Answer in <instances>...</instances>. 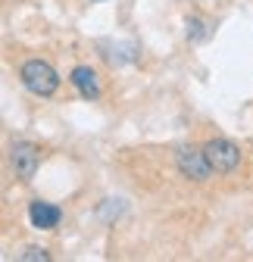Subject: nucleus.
<instances>
[{
	"instance_id": "f257e3e1",
	"label": "nucleus",
	"mask_w": 253,
	"mask_h": 262,
	"mask_svg": "<svg viewBox=\"0 0 253 262\" xmlns=\"http://www.w3.org/2000/svg\"><path fill=\"white\" fill-rule=\"evenodd\" d=\"M19 78H22V84L31 94H38V97H53L56 88H59V75H56V69L47 59H28V62H22Z\"/></svg>"
},
{
	"instance_id": "0eeeda50",
	"label": "nucleus",
	"mask_w": 253,
	"mask_h": 262,
	"mask_svg": "<svg viewBox=\"0 0 253 262\" xmlns=\"http://www.w3.org/2000/svg\"><path fill=\"white\" fill-rule=\"evenodd\" d=\"M184 31H187V41L200 44V41H206V38L213 35V25H209L206 19H200V16H187V19H184Z\"/></svg>"
},
{
	"instance_id": "f03ea898",
	"label": "nucleus",
	"mask_w": 253,
	"mask_h": 262,
	"mask_svg": "<svg viewBox=\"0 0 253 262\" xmlns=\"http://www.w3.org/2000/svg\"><path fill=\"white\" fill-rule=\"evenodd\" d=\"M203 153H206V159H209L213 172H219V175H228V172H235V169L241 166V150H238V144L228 141V138L209 141V144L203 147Z\"/></svg>"
},
{
	"instance_id": "423d86ee",
	"label": "nucleus",
	"mask_w": 253,
	"mask_h": 262,
	"mask_svg": "<svg viewBox=\"0 0 253 262\" xmlns=\"http://www.w3.org/2000/svg\"><path fill=\"white\" fill-rule=\"evenodd\" d=\"M69 81L75 84V91L85 97V100H97L100 97V81H97V72L91 66H75L69 72Z\"/></svg>"
},
{
	"instance_id": "6e6552de",
	"label": "nucleus",
	"mask_w": 253,
	"mask_h": 262,
	"mask_svg": "<svg viewBox=\"0 0 253 262\" xmlns=\"http://www.w3.org/2000/svg\"><path fill=\"white\" fill-rule=\"evenodd\" d=\"M19 259H22V262H38V259H41V262H47V259H50V253H47L44 247H25V250L19 253Z\"/></svg>"
},
{
	"instance_id": "7ed1b4c3",
	"label": "nucleus",
	"mask_w": 253,
	"mask_h": 262,
	"mask_svg": "<svg viewBox=\"0 0 253 262\" xmlns=\"http://www.w3.org/2000/svg\"><path fill=\"white\" fill-rule=\"evenodd\" d=\"M175 166H178V172H181L184 178H191V181H206L209 172H213L206 153L197 150V147H187V144L175 150Z\"/></svg>"
},
{
	"instance_id": "39448f33",
	"label": "nucleus",
	"mask_w": 253,
	"mask_h": 262,
	"mask_svg": "<svg viewBox=\"0 0 253 262\" xmlns=\"http://www.w3.org/2000/svg\"><path fill=\"white\" fill-rule=\"evenodd\" d=\"M62 219V209L53 206V203H44V200H31L28 203V222L41 228V231H53V228L59 225Z\"/></svg>"
},
{
	"instance_id": "20e7f679",
	"label": "nucleus",
	"mask_w": 253,
	"mask_h": 262,
	"mask_svg": "<svg viewBox=\"0 0 253 262\" xmlns=\"http://www.w3.org/2000/svg\"><path fill=\"white\" fill-rule=\"evenodd\" d=\"M38 162H41V153H38L35 144H28V141L13 144V150H10V166H13L16 178L31 181V178H35V172H38Z\"/></svg>"
}]
</instances>
